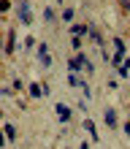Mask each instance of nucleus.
Wrapping results in <instances>:
<instances>
[{
    "instance_id": "nucleus-1",
    "label": "nucleus",
    "mask_w": 130,
    "mask_h": 149,
    "mask_svg": "<svg viewBox=\"0 0 130 149\" xmlns=\"http://www.w3.org/2000/svg\"><path fill=\"white\" fill-rule=\"evenodd\" d=\"M16 16H19L22 24H30V22H33V8H30L27 0H22V3L16 6Z\"/></svg>"
},
{
    "instance_id": "nucleus-2",
    "label": "nucleus",
    "mask_w": 130,
    "mask_h": 149,
    "mask_svg": "<svg viewBox=\"0 0 130 149\" xmlns=\"http://www.w3.org/2000/svg\"><path fill=\"white\" fill-rule=\"evenodd\" d=\"M87 63H90V60H87L84 54H76V57H71V60H68V71H71V73H76V71H81Z\"/></svg>"
},
{
    "instance_id": "nucleus-3",
    "label": "nucleus",
    "mask_w": 130,
    "mask_h": 149,
    "mask_svg": "<svg viewBox=\"0 0 130 149\" xmlns=\"http://www.w3.org/2000/svg\"><path fill=\"white\" fill-rule=\"evenodd\" d=\"M54 109H57V119L60 122H68V119H71V109H68L65 103H57Z\"/></svg>"
},
{
    "instance_id": "nucleus-4",
    "label": "nucleus",
    "mask_w": 130,
    "mask_h": 149,
    "mask_svg": "<svg viewBox=\"0 0 130 149\" xmlns=\"http://www.w3.org/2000/svg\"><path fill=\"white\" fill-rule=\"evenodd\" d=\"M16 49V33L8 30V41H6V54H11V52Z\"/></svg>"
},
{
    "instance_id": "nucleus-5",
    "label": "nucleus",
    "mask_w": 130,
    "mask_h": 149,
    "mask_svg": "<svg viewBox=\"0 0 130 149\" xmlns=\"http://www.w3.org/2000/svg\"><path fill=\"white\" fill-rule=\"evenodd\" d=\"M84 130L92 136V141H98V127H95V122H92V119H84Z\"/></svg>"
},
{
    "instance_id": "nucleus-6",
    "label": "nucleus",
    "mask_w": 130,
    "mask_h": 149,
    "mask_svg": "<svg viewBox=\"0 0 130 149\" xmlns=\"http://www.w3.org/2000/svg\"><path fill=\"white\" fill-rule=\"evenodd\" d=\"M87 30H90V24H73V27H71V33H73L76 38H84Z\"/></svg>"
},
{
    "instance_id": "nucleus-7",
    "label": "nucleus",
    "mask_w": 130,
    "mask_h": 149,
    "mask_svg": "<svg viewBox=\"0 0 130 149\" xmlns=\"http://www.w3.org/2000/svg\"><path fill=\"white\" fill-rule=\"evenodd\" d=\"M103 119H106L108 127H117V114H114V111H106V117H103Z\"/></svg>"
},
{
    "instance_id": "nucleus-8",
    "label": "nucleus",
    "mask_w": 130,
    "mask_h": 149,
    "mask_svg": "<svg viewBox=\"0 0 130 149\" xmlns=\"http://www.w3.org/2000/svg\"><path fill=\"white\" fill-rule=\"evenodd\" d=\"M87 36H90V38H92L95 43H98V46H100V43H103V38H100V33H98V30H95V27H90V30H87Z\"/></svg>"
},
{
    "instance_id": "nucleus-9",
    "label": "nucleus",
    "mask_w": 130,
    "mask_h": 149,
    "mask_svg": "<svg viewBox=\"0 0 130 149\" xmlns=\"http://www.w3.org/2000/svg\"><path fill=\"white\" fill-rule=\"evenodd\" d=\"M30 95L33 98H41L43 95V84H30Z\"/></svg>"
},
{
    "instance_id": "nucleus-10",
    "label": "nucleus",
    "mask_w": 130,
    "mask_h": 149,
    "mask_svg": "<svg viewBox=\"0 0 130 149\" xmlns=\"http://www.w3.org/2000/svg\"><path fill=\"white\" fill-rule=\"evenodd\" d=\"M6 138H8V141L16 138V125H6Z\"/></svg>"
},
{
    "instance_id": "nucleus-11",
    "label": "nucleus",
    "mask_w": 130,
    "mask_h": 149,
    "mask_svg": "<svg viewBox=\"0 0 130 149\" xmlns=\"http://www.w3.org/2000/svg\"><path fill=\"white\" fill-rule=\"evenodd\" d=\"M81 81H79V76L76 73H68V87H79Z\"/></svg>"
},
{
    "instance_id": "nucleus-12",
    "label": "nucleus",
    "mask_w": 130,
    "mask_h": 149,
    "mask_svg": "<svg viewBox=\"0 0 130 149\" xmlns=\"http://www.w3.org/2000/svg\"><path fill=\"white\" fill-rule=\"evenodd\" d=\"M114 49L119 52V54H125V41L122 38H114Z\"/></svg>"
},
{
    "instance_id": "nucleus-13",
    "label": "nucleus",
    "mask_w": 130,
    "mask_h": 149,
    "mask_svg": "<svg viewBox=\"0 0 130 149\" xmlns=\"http://www.w3.org/2000/svg\"><path fill=\"white\" fill-rule=\"evenodd\" d=\"M43 19H46V22H54V8H43Z\"/></svg>"
},
{
    "instance_id": "nucleus-14",
    "label": "nucleus",
    "mask_w": 130,
    "mask_h": 149,
    "mask_svg": "<svg viewBox=\"0 0 130 149\" xmlns=\"http://www.w3.org/2000/svg\"><path fill=\"white\" fill-rule=\"evenodd\" d=\"M63 19L65 22H73V8H65V11H63Z\"/></svg>"
},
{
    "instance_id": "nucleus-15",
    "label": "nucleus",
    "mask_w": 130,
    "mask_h": 149,
    "mask_svg": "<svg viewBox=\"0 0 130 149\" xmlns=\"http://www.w3.org/2000/svg\"><path fill=\"white\" fill-rule=\"evenodd\" d=\"M8 8H11V0H0V14H6Z\"/></svg>"
},
{
    "instance_id": "nucleus-16",
    "label": "nucleus",
    "mask_w": 130,
    "mask_h": 149,
    "mask_svg": "<svg viewBox=\"0 0 130 149\" xmlns=\"http://www.w3.org/2000/svg\"><path fill=\"white\" fill-rule=\"evenodd\" d=\"M71 46L79 52V49H81V38H76V36H73V38H71Z\"/></svg>"
},
{
    "instance_id": "nucleus-17",
    "label": "nucleus",
    "mask_w": 130,
    "mask_h": 149,
    "mask_svg": "<svg viewBox=\"0 0 130 149\" xmlns=\"http://www.w3.org/2000/svg\"><path fill=\"white\" fill-rule=\"evenodd\" d=\"M41 65L49 68V65H51V54H43V57H41Z\"/></svg>"
},
{
    "instance_id": "nucleus-18",
    "label": "nucleus",
    "mask_w": 130,
    "mask_h": 149,
    "mask_svg": "<svg viewBox=\"0 0 130 149\" xmlns=\"http://www.w3.org/2000/svg\"><path fill=\"white\" fill-rule=\"evenodd\" d=\"M43 54H49V49H46V43H38V57H43Z\"/></svg>"
},
{
    "instance_id": "nucleus-19",
    "label": "nucleus",
    "mask_w": 130,
    "mask_h": 149,
    "mask_svg": "<svg viewBox=\"0 0 130 149\" xmlns=\"http://www.w3.org/2000/svg\"><path fill=\"white\" fill-rule=\"evenodd\" d=\"M119 6H122V11H130V0H119Z\"/></svg>"
},
{
    "instance_id": "nucleus-20",
    "label": "nucleus",
    "mask_w": 130,
    "mask_h": 149,
    "mask_svg": "<svg viewBox=\"0 0 130 149\" xmlns=\"http://www.w3.org/2000/svg\"><path fill=\"white\" fill-rule=\"evenodd\" d=\"M122 68H125V71L130 73V57H127V60H122Z\"/></svg>"
},
{
    "instance_id": "nucleus-21",
    "label": "nucleus",
    "mask_w": 130,
    "mask_h": 149,
    "mask_svg": "<svg viewBox=\"0 0 130 149\" xmlns=\"http://www.w3.org/2000/svg\"><path fill=\"white\" fill-rule=\"evenodd\" d=\"M3 146H6V136L0 133V149H3Z\"/></svg>"
},
{
    "instance_id": "nucleus-22",
    "label": "nucleus",
    "mask_w": 130,
    "mask_h": 149,
    "mask_svg": "<svg viewBox=\"0 0 130 149\" xmlns=\"http://www.w3.org/2000/svg\"><path fill=\"white\" fill-rule=\"evenodd\" d=\"M125 133H127V136H130V122H127V125H125Z\"/></svg>"
},
{
    "instance_id": "nucleus-23",
    "label": "nucleus",
    "mask_w": 130,
    "mask_h": 149,
    "mask_svg": "<svg viewBox=\"0 0 130 149\" xmlns=\"http://www.w3.org/2000/svg\"><path fill=\"white\" fill-rule=\"evenodd\" d=\"M57 3H63V0H57Z\"/></svg>"
},
{
    "instance_id": "nucleus-24",
    "label": "nucleus",
    "mask_w": 130,
    "mask_h": 149,
    "mask_svg": "<svg viewBox=\"0 0 130 149\" xmlns=\"http://www.w3.org/2000/svg\"><path fill=\"white\" fill-rule=\"evenodd\" d=\"M0 16H3V14H0Z\"/></svg>"
}]
</instances>
